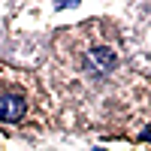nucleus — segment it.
I'll return each instance as SVG.
<instances>
[{
    "label": "nucleus",
    "mask_w": 151,
    "mask_h": 151,
    "mask_svg": "<svg viewBox=\"0 0 151 151\" xmlns=\"http://www.w3.org/2000/svg\"><path fill=\"white\" fill-rule=\"evenodd\" d=\"M21 115H24V100L21 97H15V94L0 97V121L15 124V121H21Z\"/></svg>",
    "instance_id": "nucleus-2"
},
{
    "label": "nucleus",
    "mask_w": 151,
    "mask_h": 151,
    "mask_svg": "<svg viewBox=\"0 0 151 151\" xmlns=\"http://www.w3.org/2000/svg\"><path fill=\"white\" fill-rule=\"evenodd\" d=\"M85 67L94 76H106L115 67V52H112V48H91L88 58H85Z\"/></svg>",
    "instance_id": "nucleus-1"
}]
</instances>
